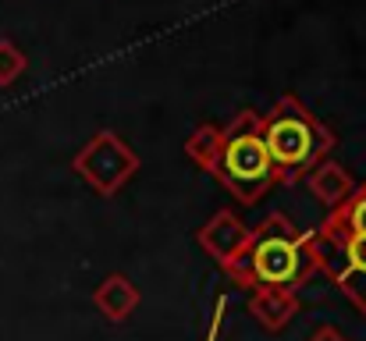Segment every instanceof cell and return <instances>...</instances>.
<instances>
[{
	"mask_svg": "<svg viewBox=\"0 0 366 341\" xmlns=\"http://www.w3.org/2000/svg\"><path fill=\"white\" fill-rule=\"evenodd\" d=\"M25 68H29V57L21 54V46L11 39H0V89L14 86L25 75Z\"/></svg>",
	"mask_w": 366,
	"mask_h": 341,
	"instance_id": "obj_12",
	"label": "cell"
},
{
	"mask_svg": "<svg viewBox=\"0 0 366 341\" xmlns=\"http://www.w3.org/2000/svg\"><path fill=\"white\" fill-rule=\"evenodd\" d=\"M259 132L270 164L277 171V182L285 185L306 182V174L320 160H327L338 146V135L292 93L281 97L270 114H259Z\"/></svg>",
	"mask_w": 366,
	"mask_h": 341,
	"instance_id": "obj_2",
	"label": "cell"
},
{
	"mask_svg": "<svg viewBox=\"0 0 366 341\" xmlns=\"http://www.w3.org/2000/svg\"><path fill=\"white\" fill-rule=\"evenodd\" d=\"M310 245L317 270L331 277V285H338L342 295L366 317V234L324 221L310 231Z\"/></svg>",
	"mask_w": 366,
	"mask_h": 341,
	"instance_id": "obj_4",
	"label": "cell"
},
{
	"mask_svg": "<svg viewBox=\"0 0 366 341\" xmlns=\"http://www.w3.org/2000/svg\"><path fill=\"white\" fill-rule=\"evenodd\" d=\"M224 274L249 292H259V288L299 292L317 274L310 234L299 231L285 214H270L249 231L245 249Z\"/></svg>",
	"mask_w": 366,
	"mask_h": 341,
	"instance_id": "obj_1",
	"label": "cell"
},
{
	"mask_svg": "<svg viewBox=\"0 0 366 341\" xmlns=\"http://www.w3.org/2000/svg\"><path fill=\"white\" fill-rule=\"evenodd\" d=\"M142 167L139 153L124 142L118 132H97L75 157H71V171L100 196H118L124 185L135 178V171Z\"/></svg>",
	"mask_w": 366,
	"mask_h": 341,
	"instance_id": "obj_5",
	"label": "cell"
},
{
	"mask_svg": "<svg viewBox=\"0 0 366 341\" xmlns=\"http://www.w3.org/2000/svg\"><path fill=\"white\" fill-rule=\"evenodd\" d=\"M327 221L338 224V227H345V231L366 234V185H356V192H352L338 210H331Z\"/></svg>",
	"mask_w": 366,
	"mask_h": 341,
	"instance_id": "obj_11",
	"label": "cell"
},
{
	"mask_svg": "<svg viewBox=\"0 0 366 341\" xmlns=\"http://www.w3.org/2000/svg\"><path fill=\"white\" fill-rule=\"evenodd\" d=\"M249 313L267 331H285L295 320V313H299V292H277V288L249 292Z\"/></svg>",
	"mask_w": 366,
	"mask_h": 341,
	"instance_id": "obj_9",
	"label": "cell"
},
{
	"mask_svg": "<svg viewBox=\"0 0 366 341\" xmlns=\"http://www.w3.org/2000/svg\"><path fill=\"white\" fill-rule=\"evenodd\" d=\"M139 302H142V295H139V288L132 285V277H124V274H107L97 288H93V306L104 313V320H111V324H122L128 320L135 310H139Z\"/></svg>",
	"mask_w": 366,
	"mask_h": 341,
	"instance_id": "obj_8",
	"label": "cell"
},
{
	"mask_svg": "<svg viewBox=\"0 0 366 341\" xmlns=\"http://www.w3.org/2000/svg\"><path fill=\"white\" fill-rule=\"evenodd\" d=\"M210 174L242 207H256L277 185V171H274L270 153L263 146L259 114L256 111H239L232 117V124H224L221 153H217V164H214Z\"/></svg>",
	"mask_w": 366,
	"mask_h": 341,
	"instance_id": "obj_3",
	"label": "cell"
},
{
	"mask_svg": "<svg viewBox=\"0 0 366 341\" xmlns=\"http://www.w3.org/2000/svg\"><path fill=\"white\" fill-rule=\"evenodd\" d=\"M306 185H310V192H313V199L331 214V210H338L352 192H356V182H352V174H349V167H342L338 160H320L310 174H306Z\"/></svg>",
	"mask_w": 366,
	"mask_h": 341,
	"instance_id": "obj_7",
	"label": "cell"
},
{
	"mask_svg": "<svg viewBox=\"0 0 366 341\" xmlns=\"http://www.w3.org/2000/svg\"><path fill=\"white\" fill-rule=\"evenodd\" d=\"M224 310H228V299H217V310H214V320H210V331L203 341H217L221 335V324H224Z\"/></svg>",
	"mask_w": 366,
	"mask_h": 341,
	"instance_id": "obj_14",
	"label": "cell"
},
{
	"mask_svg": "<svg viewBox=\"0 0 366 341\" xmlns=\"http://www.w3.org/2000/svg\"><path fill=\"white\" fill-rule=\"evenodd\" d=\"M221 139H224V128L217 124H199L189 139H185V157L199 167V171H214L217 164V153H221Z\"/></svg>",
	"mask_w": 366,
	"mask_h": 341,
	"instance_id": "obj_10",
	"label": "cell"
},
{
	"mask_svg": "<svg viewBox=\"0 0 366 341\" xmlns=\"http://www.w3.org/2000/svg\"><path fill=\"white\" fill-rule=\"evenodd\" d=\"M249 231H252V227H245L232 210H217L207 224L199 227V234H196V238H199V249H203L217 267H224V270H228V267L235 263V256L245 249Z\"/></svg>",
	"mask_w": 366,
	"mask_h": 341,
	"instance_id": "obj_6",
	"label": "cell"
},
{
	"mask_svg": "<svg viewBox=\"0 0 366 341\" xmlns=\"http://www.w3.org/2000/svg\"><path fill=\"white\" fill-rule=\"evenodd\" d=\"M306 341H349V335L338 331L335 324H320V327H313V335H310Z\"/></svg>",
	"mask_w": 366,
	"mask_h": 341,
	"instance_id": "obj_13",
	"label": "cell"
}]
</instances>
